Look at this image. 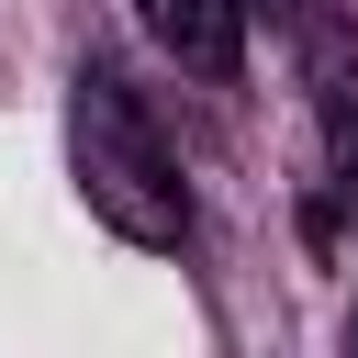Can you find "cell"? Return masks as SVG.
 Here are the masks:
<instances>
[{"label": "cell", "instance_id": "obj_1", "mask_svg": "<svg viewBox=\"0 0 358 358\" xmlns=\"http://www.w3.org/2000/svg\"><path fill=\"white\" fill-rule=\"evenodd\" d=\"M67 168H78V201H90L123 246H179V235H190L179 157H168V134L145 123V101H134L112 67H78V78H67Z\"/></svg>", "mask_w": 358, "mask_h": 358}, {"label": "cell", "instance_id": "obj_2", "mask_svg": "<svg viewBox=\"0 0 358 358\" xmlns=\"http://www.w3.org/2000/svg\"><path fill=\"white\" fill-rule=\"evenodd\" d=\"M302 90H313V145H324V201L358 213V22L336 11L302 22Z\"/></svg>", "mask_w": 358, "mask_h": 358}, {"label": "cell", "instance_id": "obj_3", "mask_svg": "<svg viewBox=\"0 0 358 358\" xmlns=\"http://www.w3.org/2000/svg\"><path fill=\"white\" fill-rule=\"evenodd\" d=\"M134 22H145L190 78H235V67H246V0H134Z\"/></svg>", "mask_w": 358, "mask_h": 358}, {"label": "cell", "instance_id": "obj_4", "mask_svg": "<svg viewBox=\"0 0 358 358\" xmlns=\"http://www.w3.org/2000/svg\"><path fill=\"white\" fill-rule=\"evenodd\" d=\"M347 336H358V313H347Z\"/></svg>", "mask_w": 358, "mask_h": 358}]
</instances>
